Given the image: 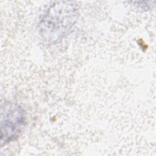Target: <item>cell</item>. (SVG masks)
<instances>
[{"label":"cell","instance_id":"6da1fadb","mask_svg":"<svg viewBox=\"0 0 156 156\" xmlns=\"http://www.w3.org/2000/svg\"><path fill=\"white\" fill-rule=\"evenodd\" d=\"M77 10L73 3L58 2L52 5L40 23V30L43 38L49 42L62 39L74 26Z\"/></svg>","mask_w":156,"mask_h":156},{"label":"cell","instance_id":"7a4b0ae2","mask_svg":"<svg viewBox=\"0 0 156 156\" xmlns=\"http://www.w3.org/2000/svg\"><path fill=\"white\" fill-rule=\"evenodd\" d=\"M24 115L22 108L14 103H6L1 108V143L5 145L15 140L24 124Z\"/></svg>","mask_w":156,"mask_h":156}]
</instances>
